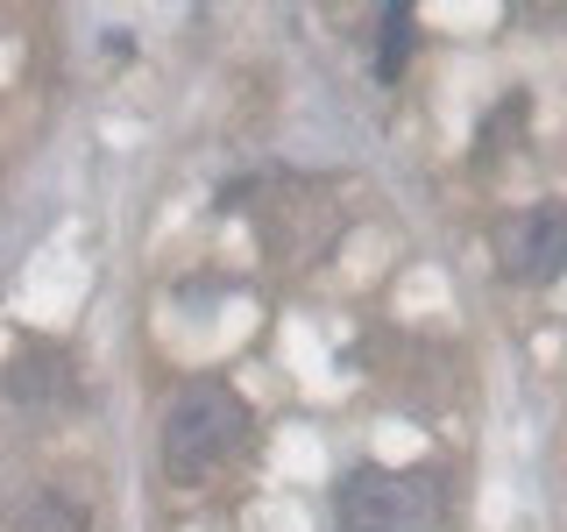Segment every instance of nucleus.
Returning <instances> with one entry per match:
<instances>
[{"instance_id":"39448f33","label":"nucleus","mask_w":567,"mask_h":532,"mask_svg":"<svg viewBox=\"0 0 567 532\" xmlns=\"http://www.w3.org/2000/svg\"><path fill=\"white\" fill-rule=\"evenodd\" d=\"M8 532H85V504L64 490H29L22 504H14Z\"/></svg>"},{"instance_id":"f03ea898","label":"nucleus","mask_w":567,"mask_h":532,"mask_svg":"<svg viewBox=\"0 0 567 532\" xmlns=\"http://www.w3.org/2000/svg\"><path fill=\"white\" fill-rule=\"evenodd\" d=\"M333 504H341V532H433L447 497L425 469H354Z\"/></svg>"},{"instance_id":"20e7f679","label":"nucleus","mask_w":567,"mask_h":532,"mask_svg":"<svg viewBox=\"0 0 567 532\" xmlns=\"http://www.w3.org/2000/svg\"><path fill=\"white\" fill-rule=\"evenodd\" d=\"M8 398H22V405H58V398H71V362H64V355H50V348L22 355V362L8 369Z\"/></svg>"},{"instance_id":"423d86ee","label":"nucleus","mask_w":567,"mask_h":532,"mask_svg":"<svg viewBox=\"0 0 567 532\" xmlns=\"http://www.w3.org/2000/svg\"><path fill=\"white\" fill-rule=\"evenodd\" d=\"M404 50H412V8H383V50H377L383 79H398V71H404Z\"/></svg>"},{"instance_id":"7ed1b4c3","label":"nucleus","mask_w":567,"mask_h":532,"mask_svg":"<svg viewBox=\"0 0 567 532\" xmlns=\"http://www.w3.org/2000/svg\"><path fill=\"white\" fill-rule=\"evenodd\" d=\"M496 256H504V270L525 277V284L560 277V263H567V221H560V206H525V213H511L504 235H496Z\"/></svg>"},{"instance_id":"f257e3e1","label":"nucleus","mask_w":567,"mask_h":532,"mask_svg":"<svg viewBox=\"0 0 567 532\" xmlns=\"http://www.w3.org/2000/svg\"><path fill=\"white\" fill-rule=\"evenodd\" d=\"M248 433H256V419H248L241 390H227V383H185L164 405L156 454H164L171 483H199V475L227 469V461L248 448Z\"/></svg>"}]
</instances>
